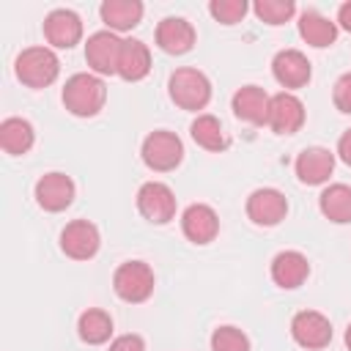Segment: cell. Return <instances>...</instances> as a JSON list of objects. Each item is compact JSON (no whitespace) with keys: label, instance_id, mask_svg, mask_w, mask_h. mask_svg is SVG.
<instances>
[{"label":"cell","instance_id":"obj_1","mask_svg":"<svg viewBox=\"0 0 351 351\" xmlns=\"http://www.w3.org/2000/svg\"><path fill=\"white\" fill-rule=\"evenodd\" d=\"M107 101V85L101 82L99 74L80 71L71 74L63 85V104L71 115L77 118H93Z\"/></svg>","mask_w":351,"mask_h":351},{"label":"cell","instance_id":"obj_2","mask_svg":"<svg viewBox=\"0 0 351 351\" xmlns=\"http://www.w3.org/2000/svg\"><path fill=\"white\" fill-rule=\"evenodd\" d=\"M16 80L27 88H47L60 74V60L49 47H27L14 60Z\"/></svg>","mask_w":351,"mask_h":351},{"label":"cell","instance_id":"obj_3","mask_svg":"<svg viewBox=\"0 0 351 351\" xmlns=\"http://www.w3.org/2000/svg\"><path fill=\"white\" fill-rule=\"evenodd\" d=\"M167 93L170 99L181 107V110H203L211 99V82L208 77L200 71V69H192V66H184V69H176L167 80Z\"/></svg>","mask_w":351,"mask_h":351},{"label":"cell","instance_id":"obj_4","mask_svg":"<svg viewBox=\"0 0 351 351\" xmlns=\"http://www.w3.org/2000/svg\"><path fill=\"white\" fill-rule=\"evenodd\" d=\"M154 269L145 261H126L112 274V288L118 299L129 304H140L154 293Z\"/></svg>","mask_w":351,"mask_h":351},{"label":"cell","instance_id":"obj_5","mask_svg":"<svg viewBox=\"0 0 351 351\" xmlns=\"http://www.w3.org/2000/svg\"><path fill=\"white\" fill-rule=\"evenodd\" d=\"M143 162L156 170V173H167V170H176L184 159V143L176 132H167V129H156L151 132L145 140H143Z\"/></svg>","mask_w":351,"mask_h":351},{"label":"cell","instance_id":"obj_6","mask_svg":"<svg viewBox=\"0 0 351 351\" xmlns=\"http://www.w3.org/2000/svg\"><path fill=\"white\" fill-rule=\"evenodd\" d=\"M137 211L154 222V225H165L176 217V195L167 184L162 181H145L137 189Z\"/></svg>","mask_w":351,"mask_h":351},{"label":"cell","instance_id":"obj_7","mask_svg":"<svg viewBox=\"0 0 351 351\" xmlns=\"http://www.w3.org/2000/svg\"><path fill=\"white\" fill-rule=\"evenodd\" d=\"M123 38H118L112 30H99L88 36L85 41V60L93 69V74H118V58H121Z\"/></svg>","mask_w":351,"mask_h":351},{"label":"cell","instance_id":"obj_8","mask_svg":"<svg viewBox=\"0 0 351 351\" xmlns=\"http://www.w3.org/2000/svg\"><path fill=\"white\" fill-rule=\"evenodd\" d=\"M304 123V104L299 96H293L291 90L274 93L269 101V118L266 126L274 134H296Z\"/></svg>","mask_w":351,"mask_h":351},{"label":"cell","instance_id":"obj_9","mask_svg":"<svg viewBox=\"0 0 351 351\" xmlns=\"http://www.w3.org/2000/svg\"><path fill=\"white\" fill-rule=\"evenodd\" d=\"M288 214V200L280 189L274 186H261L247 197V217L261 225V228H274L285 219Z\"/></svg>","mask_w":351,"mask_h":351},{"label":"cell","instance_id":"obj_10","mask_svg":"<svg viewBox=\"0 0 351 351\" xmlns=\"http://www.w3.org/2000/svg\"><path fill=\"white\" fill-rule=\"evenodd\" d=\"M101 236L99 228L88 219H74L60 230V250L71 258V261H88L99 252Z\"/></svg>","mask_w":351,"mask_h":351},{"label":"cell","instance_id":"obj_11","mask_svg":"<svg viewBox=\"0 0 351 351\" xmlns=\"http://www.w3.org/2000/svg\"><path fill=\"white\" fill-rule=\"evenodd\" d=\"M33 195H36V203H38L44 211L58 214V211H66V208L71 206V200H74V181H71L66 173L52 170V173H44V176L36 181Z\"/></svg>","mask_w":351,"mask_h":351},{"label":"cell","instance_id":"obj_12","mask_svg":"<svg viewBox=\"0 0 351 351\" xmlns=\"http://www.w3.org/2000/svg\"><path fill=\"white\" fill-rule=\"evenodd\" d=\"M291 335L302 348H324L332 340V324L318 310H302L291 318Z\"/></svg>","mask_w":351,"mask_h":351},{"label":"cell","instance_id":"obj_13","mask_svg":"<svg viewBox=\"0 0 351 351\" xmlns=\"http://www.w3.org/2000/svg\"><path fill=\"white\" fill-rule=\"evenodd\" d=\"M44 38L55 49H71L82 38V19L69 8H55L44 16Z\"/></svg>","mask_w":351,"mask_h":351},{"label":"cell","instance_id":"obj_14","mask_svg":"<svg viewBox=\"0 0 351 351\" xmlns=\"http://www.w3.org/2000/svg\"><path fill=\"white\" fill-rule=\"evenodd\" d=\"M271 74L282 88H304L313 77L310 60L299 49H280L271 60Z\"/></svg>","mask_w":351,"mask_h":351},{"label":"cell","instance_id":"obj_15","mask_svg":"<svg viewBox=\"0 0 351 351\" xmlns=\"http://www.w3.org/2000/svg\"><path fill=\"white\" fill-rule=\"evenodd\" d=\"M181 230L192 244H208L219 233V217L206 203H192L181 214Z\"/></svg>","mask_w":351,"mask_h":351},{"label":"cell","instance_id":"obj_16","mask_svg":"<svg viewBox=\"0 0 351 351\" xmlns=\"http://www.w3.org/2000/svg\"><path fill=\"white\" fill-rule=\"evenodd\" d=\"M156 47L167 55H184L195 47V27L184 16H165L156 25Z\"/></svg>","mask_w":351,"mask_h":351},{"label":"cell","instance_id":"obj_17","mask_svg":"<svg viewBox=\"0 0 351 351\" xmlns=\"http://www.w3.org/2000/svg\"><path fill=\"white\" fill-rule=\"evenodd\" d=\"M296 178L307 186H315V184H324L329 181L332 170H335V154L329 148H321V145H313V148H304L299 156H296Z\"/></svg>","mask_w":351,"mask_h":351},{"label":"cell","instance_id":"obj_18","mask_svg":"<svg viewBox=\"0 0 351 351\" xmlns=\"http://www.w3.org/2000/svg\"><path fill=\"white\" fill-rule=\"evenodd\" d=\"M307 277H310V263H307V255H302L299 250H282V252H277L271 258V280H274V285H280L285 291H293Z\"/></svg>","mask_w":351,"mask_h":351},{"label":"cell","instance_id":"obj_19","mask_svg":"<svg viewBox=\"0 0 351 351\" xmlns=\"http://www.w3.org/2000/svg\"><path fill=\"white\" fill-rule=\"evenodd\" d=\"M269 101H271V96L263 88L244 85V88H239L233 93L230 107H233V115L236 118H241V121H247L252 126H263L266 118H269Z\"/></svg>","mask_w":351,"mask_h":351},{"label":"cell","instance_id":"obj_20","mask_svg":"<svg viewBox=\"0 0 351 351\" xmlns=\"http://www.w3.org/2000/svg\"><path fill=\"white\" fill-rule=\"evenodd\" d=\"M151 71V49L140 38H123L118 58V77L126 82H137Z\"/></svg>","mask_w":351,"mask_h":351},{"label":"cell","instance_id":"obj_21","mask_svg":"<svg viewBox=\"0 0 351 351\" xmlns=\"http://www.w3.org/2000/svg\"><path fill=\"white\" fill-rule=\"evenodd\" d=\"M99 14H101V22L107 25V30L123 33V30H132L140 25L143 3L140 0H104Z\"/></svg>","mask_w":351,"mask_h":351},{"label":"cell","instance_id":"obj_22","mask_svg":"<svg viewBox=\"0 0 351 351\" xmlns=\"http://www.w3.org/2000/svg\"><path fill=\"white\" fill-rule=\"evenodd\" d=\"M36 143V132L30 126V121L25 118H5L0 123V148L8 156H22L33 148Z\"/></svg>","mask_w":351,"mask_h":351},{"label":"cell","instance_id":"obj_23","mask_svg":"<svg viewBox=\"0 0 351 351\" xmlns=\"http://www.w3.org/2000/svg\"><path fill=\"white\" fill-rule=\"evenodd\" d=\"M318 208L329 222H337V225L351 222V186L329 184L318 197Z\"/></svg>","mask_w":351,"mask_h":351},{"label":"cell","instance_id":"obj_24","mask_svg":"<svg viewBox=\"0 0 351 351\" xmlns=\"http://www.w3.org/2000/svg\"><path fill=\"white\" fill-rule=\"evenodd\" d=\"M299 36H302L310 47L324 49V47L335 44V38H337V25H335L332 19H326L324 14H318V11H304V14L299 16Z\"/></svg>","mask_w":351,"mask_h":351},{"label":"cell","instance_id":"obj_25","mask_svg":"<svg viewBox=\"0 0 351 351\" xmlns=\"http://www.w3.org/2000/svg\"><path fill=\"white\" fill-rule=\"evenodd\" d=\"M77 332H80V340L88 343V346H101L110 340L112 335V318L110 313L99 310V307H90L80 315L77 321Z\"/></svg>","mask_w":351,"mask_h":351},{"label":"cell","instance_id":"obj_26","mask_svg":"<svg viewBox=\"0 0 351 351\" xmlns=\"http://www.w3.org/2000/svg\"><path fill=\"white\" fill-rule=\"evenodd\" d=\"M189 134H192V140H195L200 148H206V151H225V148H228V137H225V132H222V123H219L214 115H208V112H203V115H197V118L192 121Z\"/></svg>","mask_w":351,"mask_h":351},{"label":"cell","instance_id":"obj_27","mask_svg":"<svg viewBox=\"0 0 351 351\" xmlns=\"http://www.w3.org/2000/svg\"><path fill=\"white\" fill-rule=\"evenodd\" d=\"M252 11L261 22L277 27V25H285L296 14V3L293 0H255Z\"/></svg>","mask_w":351,"mask_h":351},{"label":"cell","instance_id":"obj_28","mask_svg":"<svg viewBox=\"0 0 351 351\" xmlns=\"http://www.w3.org/2000/svg\"><path fill=\"white\" fill-rule=\"evenodd\" d=\"M211 351H250V337L236 326H219L211 335Z\"/></svg>","mask_w":351,"mask_h":351},{"label":"cell","instance_id":"obj_29","mask_svg":"<svg viewBox=\"0 0 351 351\" xmlns=\"http://www.w3.org/2000/svg\"><path fill=\"white\" fill-rule=\"evenodd\" d=\"M247 3L244 0H211L208 3V14L217 19V22H222V25H236V22H241L244 19V14H247Z\"/></svg>","mask_w":351,"mask_h":351},{"label":"cell","instance_id":"obj_30","mask_svg":"<svg viewBox=\"0 0 351 351\" xmlns=\"http://www.w3.org/2000/svg\"><path fill=\"white\" fill-rule=\"evenodd\" d=\"M332 101H335V107L340 112L351 115V71H346V74L337 77V82L332 88Z\"/></svg>","mask_w":351,"mask_h":351},{"label":"cell","instance_id":"obj_31","mask_svg":"<svg viewBox=\"0 0 351 351\" xmlns=\"http://www.w3.org/2000/svg\"><path fill=\"white\" fill-rule=\"evenodd\" d=\"M110 351H145V340L140 335H121L110 343Z\"/></svg>","mask_w":351,"mask_h":351},{"label":"cell","instance_id":"obj_32","mask_svg":"<svg viewBox=\"0 0 351 351\" xmlns=\"http://www.w3.org/2000/svg\"><path fill=\"white\" fill-rule=\"evenodd\" d=\"M337 156L351 167V129H346L340 134V140H337Z\"/></svg>","mask_w":351,"mask_h":351},{"label":"cell","instance_id":"obj_33","mask_svg":"<svg viewBox=\"0 0 351 351\" xmlns=\"http://www.w3.org/2000/svg\"><path fill=\"white\" fill-rule=\"evenodd\" d=\"M337 25H340L346 33H351V0L340 5V11H337Z\"/></svg>","mask_w":351,"mask_h":351},{"label":"cell","instance_id":"obj_34","mask_svg":"<svg viewBox=\"0 0 351 351\" xmlns=\"http://www.w3.org/2000/svg\"><path fill=\"white\" fill-rule=\"evenodd\" d=\"M346 348H348V351H351V324H348V326H346Z\"/></svg>","mask_w":351,"mask_h":351}]
</instances>
